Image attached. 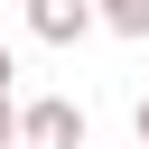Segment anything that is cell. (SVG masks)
Segmentation results:
<instances>
[{"instance_id": "2", "label": "cell", "mask_w": 149, "mask_h": 149, "mask_svg": "<svg viewBox=\"0 0 149 149\" xmlns=\"http://www.w3.org/2000/svg\"><path fill=\"white\" fill-rule=\"evenodd\" d=\"M28 149H84V102H65V93L28 102Z\"/></svg>"}, {"instance_id": "5", "label": "cell", "mask_w": 149, "mask_h": 149, "mask_svg": "<svg viewBox=\"0 0 149 149\" xmlns=\"http://www.w3.org/2000/svg\"><path fill=\"white\" fill-rule=\"evenodd\" d=\"M130 140H140V149H149V93H140V102H130Z\"/></svg>"}, {"instance_id": "6", "label": "cell", "mask_w": 149, "mask_h": 149, "mask_svg": "<svg viewBox=\"0 0 149 149\" xmlns=\"http://www.w3.org/2000/svg\"><path fill=\"white\" fill-rule=\"evenodd\" d=\"M9 74H19V56H9V47H0V84H9Z\"/></svg>"}, {"instance_id": "4", "label": "cell", "mask_w": 149, "mask_h": 149, "mask_svg": "<svg viewBox=\"0 0 149 149\" xmlns=\"http://www.w3.org/2000/svg\"><path fill=\"white\" fill-rule=\"evenodd\" d=\"M9 140H28V102H19L9 84H0V149H9Z\"/></svg>"}, {"instance_id": "1", "label": "cell", "mask_w": 149, "mask_h": 149, "mask_svg": "<svg viewBox=\"0 0 149 149\" xmlns=\"http://www.w3.org/2000/svg\"><path fill=\"white\" fill-rule=\"evenodd\" d=\"M93 28H102L93 0H28V37H37V47H74V37H93Z\"/></svg>"}, {"instance_id": "3", "label": "cell", "mask_w": 149, "mask_h": 149, "mask_svg": "<svg viewBox=\"0 0 149 149\" xmlns=\"http://www.w3.org/2000/svg\"><path fill=\"white\" fill-rule=\"evenodd\" d=\"M112 37H149V0H93Z\"/></svg>"}]
</instances>
